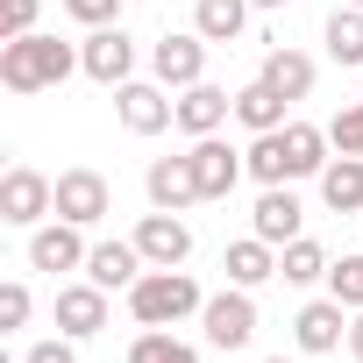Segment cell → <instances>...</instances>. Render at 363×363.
<instances>
[{"instance_id":"cell-32","label":"cell","mask_w":363,"mask_h":363,"mask_svg":"<svg viewBox=\"0 0 363 363\" xmlns=\"http://www.w3.org/2000/svg\"><path fill=\"white\" fill-rule=\"evenodd\" d=\"M22 363H79V349H72V335H57V342H36Z\"/></svg>"},{"instance_id":"cell-31","label":"cell","mask_w":363,"mask_h":363,"mask_svg":"<svg viewBox=\"0 0 363 363\" xmlns=\"http://www.w3.org/2000/svg\"><path fill=\"white\" fill-rule=\"evenodd\" d=\"M114 8H121V0H65V15H72V22H86V29H107V22H114Z\"/></svg>"},{"instance_id":"cell-3","label":"cell","mask_w":363,"mask_h":363,"mask_svg":"<svg viewBox=\"0 0 363 363\" xmlns=\"http://www.w3.org/2000/svg\"><path fill=\"white\" fill-rule=\"evenodd\" d=\"M207 306V292L186 278V271H143L135 285H128V313H135V328H178L186 313H200Z\"/></svg>"},{"instance_id":"cell-14","label":"cell","mask_w":363,"mask_h":363,"mask_svg":"<svg viewBox=\"0 0 363 363\" xmlns=\"http://www.w3.org/2000/svg\"><path fill=\"white\" fill-rule=\"evenodd\" d=\"M235 114V93L228 86H214V79H200V86H186L178 93V128H186L193 143L200 135H221V121Z\"/></svg>"},{"instance_id":"cell-25","label":"cell","mask_w":363,"mask_h":363,"mask_svg":"<svg viewBox=\"0 0 363 363\" xmlns=\"http://www.w3.org/2000/svg\"><path fill=\"white\" fill-rule=\"evenodd\" d=\"M328 57L363 72V8H335L328 15Z\"/></svg>"},{"instance_id":"cell-11","label":"cell","mask_w":363,"mask_h":363,"mask_svg":"<svg viewBox=\"0 0 363 363\" xmlns=\"http://www.w3.org/2000/svg\"><path fill=\"white\" fill-rule=\"evenodd\" d=\"M292 342L306 349V356H328V349H342L349 342V306L328 292V299H306L299 306V320H292Z\"/></svg>"},{"instance_id":"cell-24","label":"cell","mask_w":363,"mask_h":363,"mask_svg":"<svg viewBox=\"0 0 363 363\" xmlns=\"http://www.w3.org/2000/svg\"><path fill=\"white\" fill-rule=\"evenodd\" d=\"M128 363H200V349L178 342L171 328H143V335L128 342Z\"/></svg>"},{"instance_id":"cell-21","label":"cell","mask_w":363,"mask_h":363,"mask_svg":"<svg viewBox=\"0 0 363 363\" xmlns=\"http://www.w3.org/2000/svg\"><path fill=\"white\" fill-rule=\"evenodd\" d=\"M257 79H264V86H278L285 100H306V93H313V57H306V50H292V43H278V50L264 57V72H257Z\"/></svg>"},{"instance_id":"cell-7","label":"cell","mask_w":363,"mask_h":363,"mask_svg":"<svg viewBox=\"0 0 363 363\" xmlns=\"http://www.w3.org/2000/svg\"><path fill=\"white\" fill-rule=\"evenodd\" d=\"M150 72H157V86H171V93L200 86V79H207V36H200V29H186V36L171 29V36H157Z\"/></svg>"},{"instance_id":"cell-2","label":"cell","mask_w":363,"mask_h":363,"mask_svg":"<svg viewBox=\"0 0 363 363\" xmlns=\"http://www.w3.org/2000/svg\"><path fill=\"white\" fill-rule=\"evenodd\" d=\"M72 72H86V65L57 36H15V43H0V86H8V93H50Z\"/></svg>"},{"instance_id":"cell-19","label":"cell","mask_w":363,"mask_h":363,"mask_svg":"<svg viewBox=\"0 0 363 363\" xmlns=\"http://www.w3.org/2000/svg\"><path fill=\"white\" fill-rule=\"evenodd\" d=\"M221 271H228V285L257 292L264 278H278V250H271L264 235H242V242H228V250H221Z\"/></svg>"},{"instance_id":"cell-22","label":"cell","mask_w":363,"mask_h":363,"mask_svg":"<svg viewBox=\"0 0 363 363\" xmlns=\"http://www.w3.org/2000/svg\"><path fill=\"white\" fill-rule=\"evenodd\" d=\"M320 200L335 214H363V157H328L320 171Z\"/></svg>"},{"instance_id":"cell-17","label":"cell","mask_w":363,"mask_h":363,"mask_svg":"<svg viewBox=\"0 0 363 363\" xmlns=\"http://www.w3.org/2000/svg\"><path fill=\"white\" fill-rule=\"evenodd\" d=\"M143 271H150V264H143L135 235H128V242H93V257H86V278H93L100 292H128Z\"/></svg>"},{"instance_id":"cell-27","label":"cell","mask_w":363,"mask_h":363,"mask_svg":"<svg viewBox=\"0 0 363 363\" xmlns=\"http://www.w3.org/2000/svg\"><path fill=\"white\" fill-rule=\"evenodd\" d=\"M328 143H335L342 157H363V100H349V107L328 121Z\"/></svg>"},{"instance_id":"cell-26","label":"cell","mask_w":363,"mask_h":363,"mask_svg":"<svg viewBox=\"0 0 363 363\" xmlns=\"http://www.w3.org/2000/svg\"><path fill=\"white\" fill-rule=\"evenodd\" d=\"M278 278H285V285H313V278H328V250L306 242V235L285 242V250H278Z\"/></svg>"},{"instance_id":"cell-1","label":"cell","mask_w":363,"mask_h":363,"mask_svg":"<svg viewBox=\"0 0 363 363\" xmlns=\"http://www.w3.org/2000/svg\"><path fill=\"white\" fill-rule=\"evenodd\" d=\"M328 128H313V121H285V128H271V135H257L250 150H242V164H250V178H264V186H292V178H320L328 171Z\"/></svg>"},{"instance_id":"cell-13","label":"cell","mask_w":363,"mask_h":363,"mask_svg":"<svg viewBox=\"0 0 363 363\" xmlns=\"http://www.w3.org/2000/svg\"><path fill=\"white\" fill-rule=\"evenodd\" d=\"M193 171H200V200H228L235 186H242V150H228L221 135H200L193 143Z\"/></svg>"},{"instance_id":"cell-30","label":"cell","mask_w":363,"mask_h":363,"mask_svg":"<svg viewBox=\"0 0 363 363\" xmlns=\"http://www.w3.org/2000/svg\"><path fill=\"white\" fill-rule=\"evenodd\" d=\"M0 36H36V0H0Z\"/></svg>"},{"instance_id":"cell-34","label":"cell","mask_w":363,"mask_h":363,"mask_svg":"<svg viewBox=\"0 0 363 363\" xmlns=\"http://www.w3.org/2000/svg\"><path fill=\"white\" fill-rule=\"evenodd\" d=\"M250 8H264V15H278V8H285V0H250Z\"/></svg>"},{"instance_id":"cell-8","label":"cell","mask_w":363,"mask_h":363,"mask_svg":"<svg viewBox=\"0 0 363 363\" xmlns=\"http://www.w3.org/2000/svg\"><path fill=\"white\" fill-rule=\"evenodd\" d=\"M200 328H207L214 349H250V335H257V299H250L242 285H228V292H214V299L200 306Z\"/></svg>"},{"instance_id":"cell-10","label":"cell","mask_w":363,"mask_h":363,"mask_svg":"<svg viewBox=\"0 0 363 363\" xmlns=\"http://www.w3.org/2000/svg\"><path fill=\"white\" fill-rule=\"evenodd\" d=\"M135 250H143V264H150V271H178V264L193 257V228L178 221V214H164V207H157V214H143Z\"/></svg>"},{"instance_id":"cell-35","label":"cell","mask_w":363,"mask_h":363,"mask_svg":"<svg viewBox=\"0 0 363 363\" xmlns=\"http://www.w3.org/2000/svg\"><path fill=\"white\" fill-rule=\"evenodd\" d=\"M264 363H292V356H264Z\"/></svg>"},{"instance_id":"cell-9","label":"cell","mask_w":363,"mask_h":363,"mask_svg":"<svg viewBox=\"0 0 363 363\" xmlns=\"http://www.w3.org/2000/svg\"><path fill=\"white\" fill-rule=\"evenodd\" d=\"M107 207H114V186L100 171H57V221H79V228H93V221H107Z\"/></svg>"},{"instance_id":"cell-18","label":"cell","mask_w":363,"mask_h":363,"mask_svg":"<svg viewBox=\"0 0 363 363\" xmlns=\"http://www.w3.org/2000/svg\"><path fill=\"white\" fill-rule=\"evenodd\" d=\"M57 328L72 335V342H86V335H100L107 328V292L86 278V285H57Z\"/></svg>"},{"instance_id":"cell-6","label":"cell","mask_w":363,"mask_h":363,"mask_svg":"<svg viewBox=\"0 0 363 363\" xmlns=\"http://www.w3.org/2000/svg\"><path fill=\"white\" fill-rule=\"evenodd\" d=\"M79 65H86L93 86H128V79H135V36H128L121 22H107V29H93V36L79 43Z\"/></svg>"},{"instance_id":"cell-4","label":"cell","mask_w":363,"mask_h":363,"mask_svg":"<svg viewBox=\"0 0 363 363\" xmlns=\"http://www.w3.org/2000/svg\"><path fill=\"white\" fill-rule=\"evenodd\" d=\"M43 214H57V178L15 164L8 178H0V221L8 228H43Z\"/></svg>"},{"instance_id":"cell-28","label":"cell","mask_w":363,"mask_h":363,"mask_svg":"<svg viewBox=\"0 0 363 363\" xmlns=\"http://www.w3.org/2000/svg\"><path fill=\"white\" fill-rule=\"evenodd\" d=\"M328 292H335V299L356 313V306H363V257H342V264H328Z\"/></svg>"},{"instance_id":"cell-33","label":"cell","mask_w":363,"mask_h":363,"mask_svg":"<svg viewBox=\"0 0 363 363\" xmlns=\"http://www.w3.org/2000/svg\"><path fill=\"white\" fill-rule=\"evenodd\" d=\"M349 356H356V363H363V306H356V313H349Z\"/></svg>"},{"instance_id":"cell-20","label":"cell","mask_w":363,"mask_h":363,"mask_svg":"<svg viewBox=\"0 0 363 363\" xmlns=\"http://www.w3.org/2000/svg\"><path fill=\"white\" fill-rule=\"evenodd\" d=\"M285 107H292V100H285L278 86H264V79H250V86L235 93V121H242L250 135H271V128H285Z\"/></svg>"},{"instance_id":"cell-36","label":"cell","mask_w":363,"mask_h":363,"mask_svg":"<svg viewBox=\"0 0 363 363\" xmlns=\"http://www.w3.org/2000/svg\"><path fill=\"white\" fill-rule=\"evenodd\" d=\"M342 8H363V0H342Z\"/></svg>"},{"instance_id":"cell-16","label":"cell","mask_w":363,"mask_h":363,"mask_svg":"<svg viewBox=\"0 0 363 363\" xmlns=\"http://www.w3.org/2000/svg\"><path fill=\"white\" fill-rule=\"evenodd\" d=\"M86 257H93V250L79 242V221H50V228H29V264H36V271H50V278H57V271H79Z\"/></svg>"},{"instance_id":"cell-23","label":"cell","mask_w":363,"mask_h":363,"mask_svg":"<svg viewBox=\"0 0 363 363\" xmlns=\"http://www.w3.org/2000/svg\"><path fill=\"white\" fill-rule=\"evenodd\" d=\"M193 29L207 43H235L250 29V0H193Z\"/></svg>"},{"instance_id":"cell-5","label":"cell","mask_w":363,"mask_h":363,"mask_svg":"<svg viewBox=\"0 0 363 363\" xmlns=\"http://www.w3.org/2000/svg\"><path fill=\"white\" fill-rule=\"evenodd\" d=\"M171 86H157V79H128V86H114V114H121V128L128 135H164V128H178V100H164Z\"/></svg>"},{"instance_id":"cell-15","label":"cell","mask_w":363,"mask_h":363,"mask_svg":"<svg viewBox=\"0 0 363 363\" xmlns=\"http://www.w3.org/2000/svg\"><path fill=\"white\" fill-rule=\"evenodd\" d=\"M299 221H306V207L292 200V186H264V200L250 214V235H264L271 250H285V242H299Z\"/></svg>"},{"instance_id":"cell-29","label":"cell","mask_w":363,"mask_h":363,"mask_svg":"<svg viewBox=\"0 0 363 363\" xmlns=\"http://www.w3.org/2000/svg\"><path fill=\"white\" fill-rule=\"evenodd\" d=\"M15 328H29V285L22 278L0 285V335H15Z\"/></svg>"},{"instance_id":"cell-12","label":"cell","mask_w":363,"mask_h":363,"mask_svg":"<svg viewBox=\"0 0 363 363\" xmlns=\"http://www.w3.org/2000/svg\"><path fill=\"white\" fill-rule=\"evenodd\" d=\"M143 186H150V207H164V214H186V207L200 200V171H193V150H186V157H157V164L143 171Z\"/></svg>"}]
</instances>
